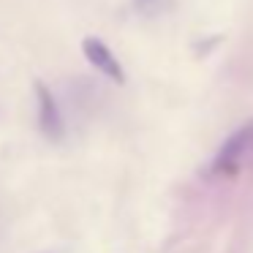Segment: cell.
Returning <instances> with one entry per match:
<instances>
[{
	"label": "cell",
	"mask_w": 253,
	"mask_h": 253,
	"mask_svg": "<svg viewBox=\"0 0 253 253\" xmlns=\"http://www.w3.org/2000/svg\"><path fill=\"white\" fill-rule=\"evenodd\" d=\"M251 147H253V123H248V126H242L240 131H234L223 142V147L218 150V155H215V161H212V171L215 174H229V171L245 158V153Z\"/></svg>",
	"instance_id": "cell-1"
},
{
	"label": "cell",
	"mask_w": 253,
	"mask_h": 253,
	"mask_svg": "<svg viewBox=\"0 0 253 253\" xmlns=\"http://www.w3.org/2000/svg\"><path fill=\"white\" fill-rule=\"evenodd\" d=\"M36 101H39V128L46 133L49 139H63L66 133V123H63V115H60V106H57L52 90L46 87L44 82H36Z\"/></svg>",
	"instance_id": "cell-2"
},
{
	"label": "cell",
	"mask_w": 253,
	"mask_h": 253,
	"mask_svg": "<svg viewBox=\"0 0 253 253\" xmlns=\"http://www.w3.org/2000/svg\"><path fill=\"white\" fill-rule=\"evenodd\" d=\"M82 52H84V57L90 60V66L98 68L104 77H109L112 82H117V84L126 82V71H123L120 60L112 55V49H109V46H106L101 39H93V36H87V39L82 41Z\"/></svg>",
	"instance_id": "cell-3"
},
{
	"label": "cell",
	"mask_w": 253,
	"mask_h": 253,
	"mask_svg": "<svg viewBox=\"0 0 253 253\" xmlns=\"http://www.w3.org/2000/svg\"><path fill=\"white\" fill-rule=\"evenodd\" d=\"M161 3H164V0H136L139 11H144V14H155L161 8Z\"/></svg>",
	"instance_id": "cell-4"
}]
</instances>
